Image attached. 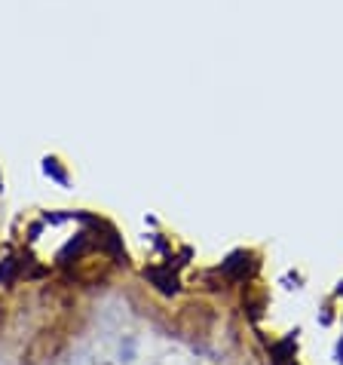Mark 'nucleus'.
<instances>
[{
  "label": "nucleus",
  "mask_w": 343,
  "mask_h": 365,
  "mask_svg": "<svg viewBox=\"0 0 343 365\" xmlns=\"http://www.w3.org/2000/svg\"><path fill=\"white\" fill-rule=\"evenodd\" d=\"M147 276H151V280H156V282H160V289H163V292H175V289H178V285H175V280H165V276H163L160 270H151Z\"/></svg>",
  "instance_id": "obj_1"
}]
</instances>
